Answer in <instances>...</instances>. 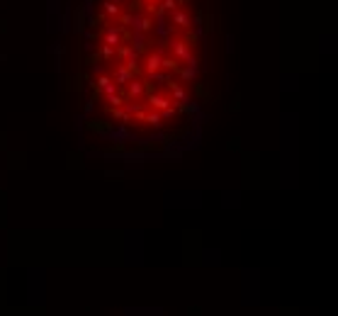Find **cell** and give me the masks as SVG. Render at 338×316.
Instances as JSON below:
<instances>
[{
  "label": "cell",
  "mask_w": 338,
  "mask_h": 316,
  "mask_svg": "<svg viewBox=\"0 0 338 316\" xmlns=\"http://www.w3.org/2000/svg\"><path fill=\"white\" fill-rule=\"evenodd\" d=\"M214 0H71L61 73L83 149L102 160L178 158L212 105Z\"/></svg>",
  "instance_id": "6da1fadb"
}]
</instances>
